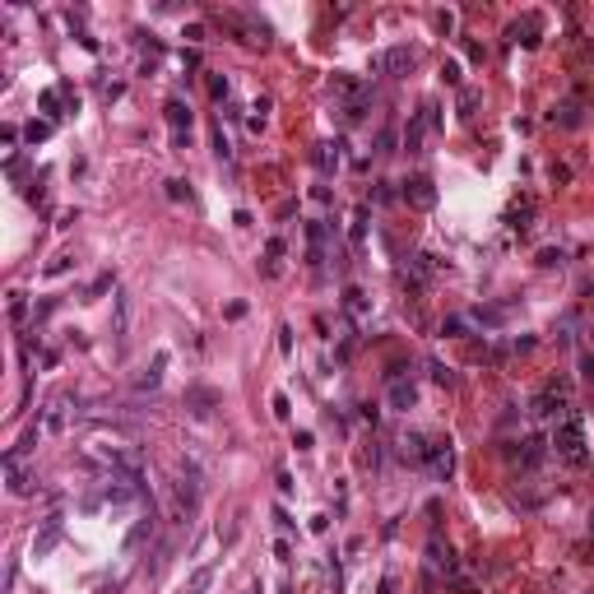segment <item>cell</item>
Segmentation results:
<instances>
[{
	"mask_svg": "<svg viewBox=\"0 0 594 594\" xmlns=\"http://www.w3.org/2000/svg\"><path fill=\"white\" fill-rule=\"evenodd\" d=\"M163 111H168V125H172V140L181 144V140H186V135H181V125H190V111H186V102H181V98H172V102H168Z\"/></svg>",
	"mask_w": 594,
	"mask_h": 594,
	"instance_id": "cell-10",
	"label": "cell"
},
{
	"mask_svg": "<svg viewBox=\"0 0 594 594\" xmlns=\"http://www.w3.org/2000/svg\"><path fill=\"white\" fill-rule=\"evenodd\" d=\"M24 135H28V144H37V140H47L51 135V121H33L28 130H24Z\"/></svg>",
	"mask_w": 594,
	"mask_h": 594,
	"instance_id": "cell-23",
	"label": "cell"
},
{
	"mask_svg": "<svg viewBox=\"0 0 594 594\" xmlns=\"http://www.w3.org/2000/svg\"><path fill=\"white\" fill-rule=\"evenodd\" d=\"M566 399H571V395H566V381H548L543 390L530 399V413L534 418H557V413H566Z\"/></svg>",
	"mask_w": 594,
	"mask_h": 594,
	"instance_id": "cell-3",
	"label": "cell"
},
{
	"mask_svg": "<svg viewBox=\"0 0 594 594\" xmlns=\"http://www.w3.org/2000/svg\"><path fill=\"white\" fill-rule=\"evenodd\" d=\"M125 321H130V297L116 293V334L125 339Z\"/></svg>",
	"mask_w": 594,
	"mask_h": 594,
	"instance_id": "cell-21",
	"label": "cell"
},
{
	"mask_svg": "<svg viewBox=\"0 0 594 594\" xmlns=\"http://www.w3.org/2000/svg\"><path fill=\"white\" fill-rule=\"evenodd\" d=\"M552 451L562 455L566 465H585V460H590V451H585V422H580L576 413H566V418L557 422V432H552Z\"/></svg>",
	"mask_w": 594,
	"mask_h": 594,
	"instance_id": "cell-1",
	"label": "cell"
},
{
	"mask_svg": "<svg viewBox=\"0 0 594 594\" xmlns=\"http://www.w3.org/2000/svg\"><path fill=\"white\" fill-rule=\"evenodd\" d=\"M307 242H312V265H321L325 260V223H307Z\"/></svg>",
	"mask_w": 594,
	"mask_h": 594,
	"instance_id": "cell-11",
	"label": "cell"
},
{
	"mask_svg": "<svg viewBox=\"0 0 594 594\" xmlns=\"http://www.w3.org/2000/svg\"><path fill=\"white\" fill-rule=\"evenodd\" d=\"M24 312H28V302H24V293H15V297H10V316L24 321Z\"/></svg>",
	"mask_w": 594,
	"mask_h": 594,
	"instance_id": "cell-28",
	"label": "cell"
},
{
	"mask_svg": "<svg viewBox=\"0 0 594 594\" xmlns=\"http://www.w3.org/2000/svg\"><path fill=\"white\" fill-rule=\"evenodd\" d=\"M460 107H465V116H469V111L478 107V93H474V89H465V98H460Z\"/></svg>",
	"mask_w": 594,
	"mask_h": 594,
	"instance_id": "cell-33",
	"label": "cell"
},
{
	"mask_svg": "<svg viewBox=\"0 0 594 594\" xmlns=\"http://www.w3.org/2000/svg\"><path fill=\"white\" fill-rule=\"evenodd\" d=\"M404 200L418 204V209H432V204H437V186H432L427 177H413V181H404Z\"/></svg>",
	"mask_w": 594,
	"mask_h": 594,
	"instance_id": "cell-7",
	"label": "cell"
},
{
	"mask_svg": "<svg viewBox=\"0 0 594 594\" xmlns=\"http://www.w3.org/2000/svg\"><path fill=\"white\" fill-rule=\"evenodd\" d=\"M552 121H562V125H580L576 102H562V107H552Z\"/></svg>",
	"mask_w": 594,
	"mask_h": 594,
	"instance_id": "cell-20",
	"label": "cell"
},
{
	"mask_svg": "<svg viewBox=\"0 0 594 594\" xmlns=\"http://www.w3.org/2000/svg\"><path fill=\"white\" fill-rule=\"evenodd\" d=\"M265 255H269V269H274V260H279V255H283V242H279V237H274V242H269V246H265Z\"/></svg>",
	"mask_w": 594,
	"mask_h": 594,
	"instance_id": "cell-34",
	"label": "cell"
},
{
	"mask_svg": "<svg viewBox=\"0 0 594 594\" xmlns=\"http://www.w3.org/2000/svg\"><path fill=\"white\" fill-rule=\"evenodd\" d=\"M65 269H70V255H56V260L47 265V274H65Z\"/></svg>",
	"mask_w": 594,
	"mask_h": 594,
	"instance_id": "cell-35",
	"label": "cell"
},
{
	"mask_svg": "<svg viewBox=\"0 0 594 594\" xmlns=\"http://www.w3.org/2000/svg\"><path fill=\"white\" fill-rule=\"evenodd\" d=\"M422 465L432 469V478H441V483H446V478H451V469H455V451H451V441H432V446H427V460H422Z\"/></svg>",
	"mask_w": 594,
	"mask_h": 594,
	"instance_id": "cell-5",
	"label": "cell"
},
{
	"mask_svg": "<svg viewBox=\"0 0 594 594\" xmlns=\"http://www.w3.org/2000/svg\"><path fill=\"white\" fill-rule=\"evenodd\" d=\"M469 325H474V316H446V321H441V334L465 339V334H469Z\"/></svg>",
	"mask_w": 594,
	"mask_h": 594,
	"instance_id": "cell-14",
	"label": "cell"
},
{
	"mask_svg": "<svg viewBox=\"0 0 594 594\" xmlns=\"http://www.w3.org/2000/svg\"><path fill=\"white\" fill-rule=\"evenodd\" d=\"M511 33H516L525 47H539V19H534V15H525V24H516Z\"/></svg>",
	"mask_w": 594,
	"mask_h": 594,
	"instance_id": "cell-16",
	"label": "cell"
},
{
	"mask_svg": "<svg viewBox=\"0 0 594 594\" xmlns=\"http://www.w3.org/2000/svg\"><path fill=\"white\" fill-rule=\"evenodd\" d=\"M316 168H321V172H334V168H339V144H321V149H316Z\"/></svg>",
	"mask_w": 594,
	"mask_h": 594,
	"instance_id": "cell-13",
	"label": "cell"
},
{
	"mask_svg": "<svg viewBox=\"0 0 594 594\" xmlns=\"http://www.w3.org/2000/svg\"><path fill=\"white\" fill-rule=\"evenodd\" d=\"M441 116H437V102H422V111L408 121V135H404V149L408 154H422V140H427V130H437Z\"/></svg>",
	"mask_w": 594,
	"mask_h": 594,
	"instance_id": "cell-4",
	"label": "cell"
},
{
	"mask_svg": "<svg viewBox=\"0 0 594 594\" xmlns=\"http://www.w3.org/2000/svg\"><path fill=\"white\" fill-rule=\"evenodd\" d=\"M539 265H543V269H562V265H566V251H562V246L539 251Z\"/></svg>",
	"mask_w": 594,
	"mask_h": 594,
	"instance_id": "cell-19",
	"label": "cell"
},
{
	"mask_svg": "<svg viewBox=\"0 0 594 594\" xmlns=\"http://www.w3.org/2000/svg\"><path fill=\"white\" fill-rule=\"evenodd\" d=\"M154 530V520H144V525H135V530H130V539H125V548H140L144 543V534Z\"/></svg>",
	"mask_w": 594,
	"mask_h": 594,
	"instance_id": "cell-25",
	"label": "cell"
},
{
	"mask_svg": "<svg viewBox=\"0 0 594 594\" xmlns=\"http://www.w3.org/2000/svg\"><path fill=\"white\" fill-rule=\"evenodd\" d=\"M209 93H214V98L223 102V98H228V79H219V75H214V79H209Z\"/></svg>",
	"mask_w": 594,
	"mask_h": 594,
	"instance_id": "cell-30",
	"label": "cell"
},
{
	"mask_svg": "<svg viewBox=\"0 0 594 594\" xmlns=\"http://www.w3.org/2000/svg\"><path fill=\"white\" fill-rule=\"evenodd\" d=\"M362 233H367V209H358V219H353V246H362Z\"/></svg>",
	"mask_w": 594,
	"mask_h": 594,
	"instance_id": "cell-27",
	"label": "cell"
},
{
	"mask_svg": "<svg viewBox=\"0 0 594 594\" xmlns=\"http://www.w3.org/2000/svg\"><path fill=\"white\" fill-rule=\"evenodd\" d=\"M5 469H10V492H15V497H28V492H33V478L19 469V465H5Z\"/></svg>",
	"mask_w": 594,
	"mask_h": 594,
	"instance_id": "cell-17",
	"label": "cell"
},
{
	"mask_svg": "<svg viewBox=\"0 0 594 594\" xmlns=\"http://www.w3.org/2000/svg\"><path fill=\"white\" fill-rule=\"evenodd\" d=\"M418 404V386L404 376H390V408H413Z\"/></svg>",
	"mask_w": 594,
	"mask_h": 594,
	"instance_id": "cell-8",
	"label": "cell"
},
{
	"mask_svg": "<svg viewBox=\"0 0 594 594\" xmlns=\"http://www.w3.org/2000/svg\"><path fill=\"white\" fill-rule=\"evenodd\" d=\"M344 312L353 316L358 325L367 321V293H362V288H348V293H344Z\"/></svg>",
	"mask_w": 594,
	"mask_h": 594,
	"instance_id": "cell-12",
	"label": "cell"
},
{
	"mask_svg": "<svg viewBox=\"0 0 594 594\" xmlns=\"http://www.w3.org/2000/svg\"><path fill=\"white\" fill-rule=\"evenodd\" d=\"M381 594H395V585H390V580H386V585H381Z\"/></svg>",
	"mask_w": 594,
	"mask_h": 594,
	"instance_id": "cell-37",
	"label": "cell"
},
{
	"mask_svg": "<svg viewBox=\"0 0 594 594\" xmlns=\"http://www.w3.org/2000/svg\"><path fill=\"white\" fill-rule=\"evenodd\" d=\"M56 539H61V516L47 520V530H42V539H37V557H42V552H51V548H56Z\"/></svg>",
	"mask_w": 594,
	"mask_h": 594,
	"instance_id": "cell-15",
	"label": "cell"
},
{
	"mask_svg": "<svg viewBox=\"0 0 594 594\" xmlns=\"http://www.w3.org/2000/svg\"><path fill=\"white\" fill-rule=\"evenodd\" d=\"M381 65H386L390 75H408V70H413V51L408 47H390L386 56H381Z\"/></svg>",
	"mask_w": 594,
	"mask_h": 594,
	"instance_id": "cell-9",
	"label": "cell"
},
{
	"mask_svg": "<svg viewBox=\"0 0 594 594\" xmlns=\"http://www.w3.org/2000/svg\"><path fill=\"white\" fill-rule=\"evenodd\" d=\"M376 144H381V154H395V130H381V140Z\"/></svg>",
	"mask_w": 594,
	"mask_h": 594,
	"instance_id": "cell-32",
	"label": "cell"
},
{
	"mask_svg": "<svg viewBox=\"0 0 594 594\" xmlns=\"http://www.w3.org/2000/svg\"><path fill=\"white\" fill-rule=\"evenodd\" d=\"M386 200H395V190H390V181H381V186H376V204H386Z\"/></svg>",
	"mask_w": 594,
	"mask_h": 594,
	"instance_id": "cell-36",
	"label": "cell"
},
{
	"mask_svg": "<svg viewBox=\"0 0 594 594\" xmlns=\"http://www.w3.org/2000/svg\"><path fill=\"white\" fill-rule=\"evenodd\" d=\"M441 79H446V84H460V65L446 61V65H441Z\"/></svg>",
	"mask_w": 594,
	"mask_h": 594,
	"instance_id": "cell-31",
	"label": "cell"
},
{
	"mask_svg": "<svg viewBox=\"0 0 594 594\" xmlns=\"http://www.w3.org/2000/svg\"><path fill=\"white\" fill-rule=\"evenodd\" d=\"M427 372H432V381H437V386H455V372L446 367V362H432Z\"/></svg>",
	"mask_w": 594,
	"mask_h": 594,
	"instance_id": "cell-22",
	"label": "cell"
},
{
	"mask_svg": "<svg viewBox=\"0 0 594 594\" xmlns=\"http://www.w3.org/2000/svg\"><path fill=\"white\" fill-rule=\"evenodd\" d=\"M168 195H172V200H190V186L186 181H168Z\"/></svg>",
	"mask_w": 594,
	"mask_h": 594,
	"instance_id": "cell-29",
	"label": "cell"
},
{
	"mask_svg": "<svg viewBox=\"0 0 594 594\" xmlns=\"http://www.w3.org/2000/svg\"><path fill=\"white\" fill-rule=\"evenodd\" d=\"M520 446V465H525V469H539V465H543L548 460V446H552V441H543V437H525V441H516Z\"/></svg>",
	"mask_w": 594,
	"mask_h": 594,
	"instance_id": "cell-6",
	"label": "cell"
},
{
	"mask_svg": "<svg viewBox=\"0 0 594 594\" xmlns=\"http://www.w3.org/2000/svg\"><path fill=\"white\" fill-rule=\"evenodd\" d=\"M195 506H200V465L181 460V478H177V516L181 520L195 516Z\"/></svg>",
	"mask_w": 594,
	"mask_h": 594,
	"instance_id": "cell-2",
	"label": "cell"
},
{
	"mask_svg": "<svg viewBox=\"0 0 594 594\" xmlns=\"http://www.w3.org/2000/svg\"><path fill=\"white\" fill-rule=\"evenodd\" d=\"M590 348H594V330H590Z\"/></svg>",
	"mask_w": 594,
	"mask_h": 594,
	"instance_id": "cell-38",
	"label": "cell"
},
{
	"mask_svg": "<svg viewBox=\"0 0 594 594\" xmlns=\"http://www.w3.org/2000/svg\"><path fill=\"white\" fill-rule=\"evenodd\" d=\"M163 367H168V358H154V367H149V372H144L135 386H140V390H154L158 381H163Z\"/></svg>",
	"mask_w": 594,
	"mask_h": 594,
	"instance_id": "cell-18",
	"label": "cell"
},
{
	"mask_svg": "<svg viewBox=\"0 0 594 594\" xmlns=\"http://www.w3.org/2000/svg\"><path fill=\"white\" fill-rule=\"evenodd\" d=\"M209 580H214V566H204V571H195V576H190V590H186V594H200L204 585H209Z\"/></svg>",
	"mask_w": 594,
	"mask_h": 594,
	"instance_id": "cell-24",
	"label": "cell"
},
{
	"mask_svg": "<svg viewBox=\"0 0 594 594\" xmlns=\"http://www.w3.org/2000/svg\"><path fill=\"white\" fill-rule=\"evenodd\" d=\"M580 376L594 386V348H585V353H580Z\"/></svg>",
	"mask_w": 594,
	"mask_h": 594,
	"instance_id": "cell-26",
	"label": "cell"
}]
</instances>
